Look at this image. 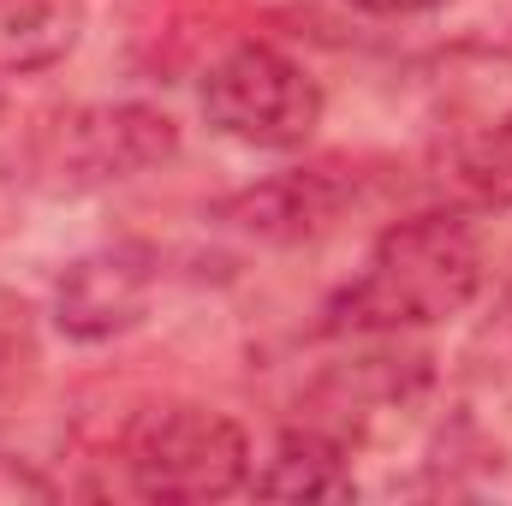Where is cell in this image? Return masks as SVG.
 <instances>
[{
  "label": "cell",
  "instance_id": "cell-1",
  "mask_svg": "<svg viewBox=\"0 0 512 506\" xmlns=\"http://www.w3.org/2000/svg\"><path fill=\"white\" fill-rule=\"evenodd\" d=\"M489 256L465 215L429 209L411 221H393L370 245L364 268L328 298L322 334L340 340H376V334H417L435 328L483 298Z\"/></svg>",
  "mask_w": 512,
  "mask_h": 506
},
{
  "label": "cell",
  "instance_id": "cell-2",
  "mask_svg": "<svg viewBox=\"0 0 512 506\" xmlns=\"http://www.w3.org/2000/svg\"><path fill=\"white\" fill-rule=\"evenodd\" d=\"M131 495L143 501H227L251 489V435L197 399H173L143 411L120 441Z\"/></svg>",
  "mask_w": 512,
  "mask_h": 506
},
{
  "label": "cell",
  "instance_id": "cell-3",
  "mask_svg": "<svg viewBox=\"0 0 512 506\" xmlns=\"http://www.w3.org/2000/svg\"><path fill=\"white\" fill-rule=\"evenodd\" d=\"M173 155H179L173 114L149 102H90L42 131L30 173H36V191L48 197H90V191L126 185Z\"/></svg>",
  "mask_w": 512,
  "mask_h": 506
},
{
  "label": "cell",
  "instance_id": "cell-4",
  "mask_svg": "<svg viewBox=\"0 0 512 506\" xmlns=\"http://www.w3.org/2000/svg\"><path fill=\"white\" fill-rule=\"evenodd\" d=\"M203 120L245 149H304L322 126V84L274 42L227 48L203 78Z\"/></svg>",
  "mask_w": 512,
  "mask_h": 506
},
{
  "label": "cell",
  "instance_id": "cell-5",
  "mask_svg": "<svg viewBox=\"0 0 512 506\" xmlns=\"http://www.w3.org/2000/svg\"><path fill=\"white\" fill-rule=\"evenodd\" d=\"M155 298V251L149 245H102L78 256L54 286V328L78 346L131 334Z\"/></svg>",
  "mask_w": 512,
  "mask_h": 506
},
{
  "label": "cell",
  "instance_id": "cell-6",
  "mask_svg": "<svg viewBox=\"0 0 512 506\" xmlns=\"http://www.w3.org/2000/svg\"><path fill=\"white\" fill-rule=\"evenodd\" d=\"M346 203H352V179L334 161H322V167H292V173L262 179L251 191L227 197L215 215L262 245H310L346 215Z\"/></svg>",
  "mask_w": 512,
  "mask_h": 506
},
{
  "label": "cell",
  "instance_id": "cell-7",
  "mask_svg": "<svg viewBox=\"0 0 512 506\" xmlns=\"http://www.w3.org/2000/svg\"><path fill=\"white\" fill-rule=\"evenodd\" d=\"M251 495H262V501H352L358 495L352 447L322 423H298L274 441L262 471H251Z\"/></svg>",
  "mask_w": 512,
  "mask_h": 506
},
{
  "label": "cell",
  "instance_id": "cell-8",
  "mask_svg": "<svg viewBox=\"0 0 512 506\" xmlns=\"http://www.w3.org/2000/svg\"><path fill=\"white\" fill-rule=\"evenodd\" d=\"M84 36V0H0V78L60 66Z\"/></svg>",
  "mask_w": 512,
  "mask_h": 506
},
{
  "label": "cell",
  "instance_id": "cell-9",
  "mask_svg": "<svg viewBox=\"0 0 512 506\" xmlns=\"http://www.w3.org/2000/svg\"><path fill=\"white\" fill-rule=\"evenodd\" d=\"M459 387L471 423H501L512 429V292L477 322L459 358Z\"/></svg>",
  "mask_w": 512,
  "mask_h": 506
},
{
  "label": "cell",
  "instance_id": "cell-10",
  "mask_svg": "<svg viewBox=\"0 0 512 506\" xmlns=\"http://www.w3.org/2000/svg\"><path fill=\"white\" fill-rule=\"evenodd\" d=\"M42 381V328L30 298L0 286V417H12Z\"/></svg>",
  "mask_w": 512,
  "mask_h": 506
},
{
  "label": "cell",
  "instance_id": "cell-11",
  "mask_svg": "<svg viewBox=\"0 0 512 506\" xmlns=\"http://www.w3.org/2000/svg\"><path fill=\"white\" fill-rule=\"evenodd\" d=\"M0 501H54V483L42 471H30L24 459L0 453Z\"/></svg>",
  "mask_w": 512,
  "mask_h": 506
},
{
  "label": "cell",
  "instance_id": "cell-12",
  "mask_svg": "<svg viewBox=\"0 0 512 506\" xmlns=\"http://www.w3.org/2000/svg\"><path fill=\"white\" fill-rule=\"evenodd\" d=\"M358 12H376V18H417V12H435L441 0H352Z\"/></svg>",
  "mask_w": 512,
  "mask_h": 506
}]
</instances>
